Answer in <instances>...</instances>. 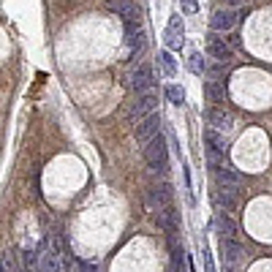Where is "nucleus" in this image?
<instances>
[{"instance_id":"nucleus-1","label":"nucleus","mask_w":272,"mask_h":272,"mask_svg":"<svg viewBox=\"0 0 272 272\" xmlns=\"http://www.w3.org/2000/svg\"><path fill=\"white\" fill-rule=\"evenodd\" d=\"M142 150H144V161H147L150 169L161 171V174L169 169V161H166V139H163L161 134H155L150 142H144Z\"/></svg>"},{"instance_id":"nucleus-2","label":"nucleus","mask_w":272,"mask_h":272,"mask_svg":"<svg viewBox=\"0 0 272 272\" xmlns=\"http://www.w3.org/2000/svg\"><path fill=\"white\" fill-rule=\"evenodd\" d=\"M155 106H158V93L155 90H144V93H139L136 96V101L131 104V109H128V123L131 125H136L142 117H147L155 112Z\"/></svg>"},{"instance_id":"nucleus-3","label":"nucleus","mask_w":272,"mask_h":272,"mask_svg":"<svg viewBox=\"0 0 272 272\" xmlns=\"http://www.w3.org/2000/svg\"><path fill=\"white\" fill-rule=\"evenodd\" d=\"M163 44H166V52L183 49V44H185V25H183V17L180 14H171L169 17L166 33H163Z\"/></svg>"},{"instance_id":"nucleus-4","label":"nucleus","mask_w":272,"mask_h":272,"mask_svg":"<svg viewBox=\"0 0 272 272\" xmlns=\"http://www.w3.org/2000/svg\"><path fill=\"white\" fill-rule=\"evenodd\" d=\"M171 204V185L169 183H158L147 188V207L152 212H161Z\"/></svg>"},{"instance_id":"nucleus-5","label":"nucleus","mask_w":272,"mask_h":272,"mask_svg":"<svg viewBox=\"0 0 272 272\" xmlns=\"http://www.w3.org/2000/svg\"><path fill=\"white\" fill-rule=\"evenodd\" d=\"M161 131V115L158 112H152V115H147V117H142L136 125H134V136H136V142L139 144H144V142H150L152 136Z\"/></svg>"},{"instance_id":"nucleus-6","label":"nucleus","mask_w":272,"mask_h":272,"mask_svg":"<svg viewBox=\"0 0 272 272\" xmlns=\"http://www.w3.org/2000/svg\"><path fill=\"white\" fill-rule=\"evenodd\" d=\"M234 25H237V14L231 9H218L215 14L210 17V28L212 33H229V30H234Z\"/></svg>"},{"instance_id":"nucleus-7","label":"nucleus","mask_w":272,"mask_h":272,"mask_svg":"<svg viewBox=\"0 0 272 272\" xmlns=\"http://www.w3.org/2000/svg\"><path fill=\"white\" fill-rule=\"evenodd\" d=\"M207 52L215 57L218 63H229L231 55H234V52H231V46L223 41L221 36H215V33H210V36H207Z\"/></svg>"},{"instance_id":"nucleus-8","label":"nucleus","mask_w":272,"mask_h":272,"mask_svg":"<svg viewBox=\"0 0 272 272\" xmlns=\"http://www.w3.org/2000/svg\"><path fill=\"white\" fill-rule=\"evenodd\" d=\"M215 183L221 191H229V194H237V188H240L242 177L237 174L234 169H223V166H215Z\"/></svg>"},{"instance_id":"nucleus-9","label":"nucleus","mask_w":272,"mask_h":272,"mask_svg":"<svg viewBox=\"0 0 272 272\" xmlns=\"http://www.w3.org/2000/svg\"><path fill=\"white\" fill-rule=\"evenodd\" d=\"M207 120H210V125H212V131L223 134V131H229L231 125H234V115H231L229 109H223V106H215V109H210Z\"/></svg>"},{"instance_id":"nucleus-10","label":"nucleus","mask_w":272,"mask_h":272,"mask_svg":"<svg viewBox=\"0 0 272 272\" xmlns=\"http://www.w3.org/2000/svg\"><path fill=\"white\" fill-rule=\"evenodd\" d=\"M152 82H155V76H152V68H150V65H147V63L136 65V71L131 74V87H134L136 93H144V90L152 87Z\"/></svg>"},{"instance_id":"nucleus-11","label":"nucleus","mask_w":272,"mask_h":272,"mask_svg":"<svg viewBox=\"0 0 272 272\" xmlns=\"http://www.w3.org/2000/svg\"><path fill=\"white\" fill-rule=\"evenodd\" d=\"M125 44H128V49H131V55H142V49H144V30L139 28V25L134 22H125Z\"/></svg>"},{"instance_id":"nucleus-12","label":"nucleus","mask_w":272,"mask_h":272,"mask_svg":"<svg viewBox=\"0 0 272 272\" xmlns=\"http://www.w3.org/2000/svg\"><path fill=\"white\" fill-rule=\"evenodd\" d=\"M109 11L120 14L125 22H134V19H139V9L131 3V0H109Z\"/></svg>"},{"instance_id":"nucleus-13","label":"nucleus","mask_w":272,"mask_h":272,"mask_svg":"<svg viewBox=\"0 0 272 272\" xmlns=\"http://www.w3.org/2000/svg\"><path fill=\"white\" fill-rule=\"evenodd\" d=\"M204 142H207V147L212 155H223L226 152V139H223V134H218V131L207 128V134H204Z\"/></svg>"},{"instance_id":"nucleus-14","label":"nucleus","mask_w":272,"mask_h":272,"mask_svg":"<svg viewBox=\"0 0 272 272\" xmlns=\"http://www.w3.org/2000/svg\"><path fill=\"white\" fill-rule=\"evenodd\" d=\"M212 202L218 204V207H221V212H234V207H237V199H234V194H229V191H221L218 188L215 194H212Z\"/></svg>"},{"instance_id":"nucleus-15","label":"nucleus","mask_w":272,"mask_h":272,"mask_svg":"<svg viewBox=\"0 0 272 272\" xmlns=\"http://www.w3.org/2000/svg\"><path fill=\"white\" fill-rule=\"evenodd\" d=\"M221 250H223V258H226L229 264H237V261H240V256H242L240 242H237V240H226V237L221 240Z\"/></svg>"},{"instance_id":"nucleus-16","label":"nucleus","mask_w":272,"mask_h":272,"mask_svg":"<svg viewBox=\"0 0 272 272\" xmlns=\"http://www.w3.org/2000/svg\"><path fill=\"white\" fill-rule=\"evenodd\" d=\"M215 226H218L221 234H226V240H234V237H237V223L231 221L226 212H218V215H215Z\"/></svg>"},{"instance_id":"nucleus-17","label":"nucleus","mask_w":272,"mask_h":272,"mask_svg":"<svg viewBox=\"0 0 272 272\" xmlns=\"http://www.w3.org/2000/svg\"><path fill=\"white\" fill-rule=\"evenodd\" d=\"M204 93H207V98L212 104H223V101H226V87H223V82H215V79H212V82L204 84Z\"/></svg>"},{"instance_id":"nucleus-18","label":"nucleus","mask_w":272,"mask_h":272,"mask_svg":"<svg viewBox=\"0 0 272 272\" xmlns=\"http://www.w3.org/2000/svg\"><path fill=\"white\" fill-rule=\"evenodd\" d=\"M41 269L44 272H60V256H57V242L49 248V253L41 258Z\"/></svg>"},{"instance_id":"nucleus-19","label":"nucleus","mask_w":272,"mask_h":272,"mask_svg":"<svg viewBox=\"0 0 272 272\" xmlns=\"http://www.w3.org/2000/svg\"><path fill=\"white\" fill-rule=\"evenodd\" d=\"M158 63H161V68H163V74H166V76L177 74V63H174V57H171V52L163 49L161 55H158Z\"/></svg>"},{"instance_id":"nucleus-20","label":"nucleus","mask_w":272,"mask_h":272,"mask_svg":"<svg viewBox=\"0 0 272 272\" xmlns=\"http://www.w3.org/2000/svg\"><path fill=\"white\" fill-rule=\"evenodd\" d=\"M188 68H191V74H196V76H202L204 71H207V63H204L202 52H194V55L188 57Z\"/></svg>"},{"instance_id":"nucleus-21","label":"nucleus","mask_w":272,"mask_h":272,"mask_svg":"<svg viewBox=\"0 0 272 272\" xmlns=\"http://www.w3.org/2000/svg\"><path fill=\"white\" fill-rule=\"evenodd\" d=\"M166 98L174 106H183L185 104V90L180 87V84H169V87H166Z\"/></svg>"},{"instance_id":"nucleus-22","label":"nucleus","mask_w":272,"mask_h":272,"mask_svg":"<svg viewBox=\"0 0 272 272\" xmlns=\"http://www.w3.org/2000/svg\"><path fill=\"white\" fill-rule=\"evenodd\" d=\"M183 11H185V14H196L199 3H196V0H183Z\"/></svg>"},{"instance_id":"nucleus-23","label":"nucleus","mask_w":272,"mask_h":272,"mask_svg":"<svg viewBox=\"0 0 272 272\" xmlns=\"http://www.w3.org/2000/svg\"><path fill=\"white\" fill-rule=\"evenodd\" d=\"M79 272H98L96 261H79Z\"/></svg>"},{"instance_id":"nucleus-24","label":"nucleus","mask_w":272,"mask_h":272,"mask_svg":"<svg viewBox=\"0 0 272 272\" xmlns=\"http://www.w3.org/2000/svg\"><path fill=\"white\" fill-rule=\"evenodd\" d=\"M22 261L28 264V267H33V264H36V253H33V250H25V256H22Z\"/></svg>"},{"instance_id":"nucleus-25","label":"nucleus","mask_w":272,"mask_h":272,"mask_svg":"<svg viewBox=\"0 0 272 272\" xmlns=\"http://www.w3.org/2000/svg\"><path fill=\"white\" fill-rule=\"evenodd\" d=\"M204 267H207V272H215V267H212V258H210L207 250H204Z\"/></svg>"},{"instance_id":"nucleus-26","label":"nucleus","mask_w":272,"mask_h":272,"mask_svg":"<svg viewBox=\"0 0 272 272\" xmlns=\"http://www.w3.org/2000/svg\"><path fill=\"white\" fill-rule=\"evenodd\" d=\"M245 0H226V6H231V9H234V6H242Z\"/></svg>"},{"instance_id":"nucleus-27","label":"nucleus","mask_w":272,"mask_h":272,"mask_svg":"<svg viewBox=\"0 0 272 272\" xmlns=\"http://www.w3.org/2000/svg\"><path fill=\"white\" fill-rule=\"evenodd\" d=\"M0 272H6V267H3V264H0Z\"/></svg>"}]
</instances>
